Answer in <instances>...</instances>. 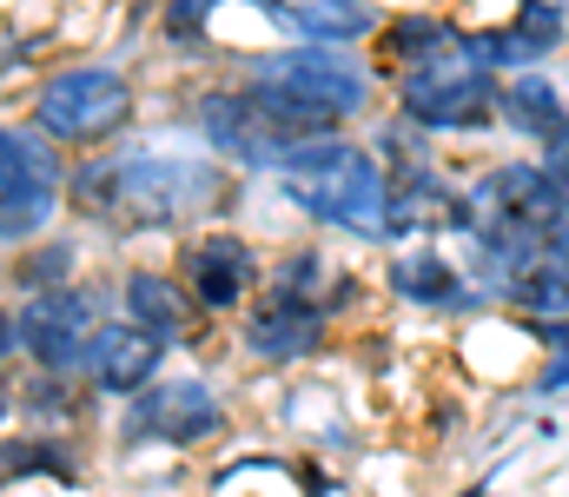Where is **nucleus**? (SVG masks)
<instances>
[{
	"instance_id": "obj_1",
	"label": "nucleus",
	"mask_w": 569,
	"mask_h": 497,
	"mask_svg": "<svg viewBox=\"0 0 569 497\" xmlns=\"http://www.w3.org/2000/svg\"><path fill=\"white\" fill-rule=\"evenodd\" d=\"M252 107L284 140H338L378 107V73L351 47H272L246 60Z\"/></svg>"
},
{
	"instance_id": "obj_2",
	"label": "nucleus",
	"mask_w": 569,
	"mask_h": 497,
	"mask_svg": "<svg viewBox=\"0 0 569 497\" xmlns=\"http://www.w3.org/2000/svg\"><path fill=\"white\" fill-rule=\"evenodd\" d=\"M120 226H166L179 232L186 219L226 212L232 206V172L212 153H179V147H120Z\"/></svg>"
},
{
	"instance_id": "obj_3",
	"label": "nucleus",
	"mask_w": 569,
	"mask_h": 497,
	"mask_svg": "<svg viewBox=\"0 0 569 497\" xmlns=\"http://www.w3.org/2000/svg\"><path fill=\"white\" fill-rule=\"evenodd\" d=\"M497 73H483L463 53H443L418 73L391 80V113L405 127H418L425 140H483L497 133Z\"/></svg>"
},
{
	"instance_id": "obj_4",
	"label": "nucleus",
	"mask_w": 569,
	"mask_h": 497,
	"mask_svg": "<svg viewBox=\"0 0 569 497\" xmlns=\"http://www.w3.org/2000/svg\"><path fill=\"white\" fill-rule=\"evenodd\" d=\"M133 80L120 67H67L33 93V133L60 147H100L133 127Z\"/></svg>"
},
{
	"instance_id": "obj_5",
	"label": "nucleus",
	"mask_w": 569,
	"mask_h": 497,
	"mask_svg": "<svg viewBox=\"0 0 569 497\" xmlns=\"http://www.w3.org/2000/svg\"><path fill=\"white\" fill-rule=\"evenodd\" d=\"M279 199H291L305 219L331 226V232H351L365 246H385V219H391V172L378 166L371 147H351L338 166L311 172V179H272Z\"/></svg>"
},
{
	"instance_id": "obj_6",
	"label": "nucleus",
	"mask_w": 569,
	"mask_h": 497,
	"mask_svg": "<svg viewBox=\"0 0 569 497\" xmlns=\"http://www.w3.org/2000/svg\"><path fill=\"white\" fill-rule=\"evenodd\" d=\"M226 398L212 391V378H159L140 398H127L120 411V445H159V451H199L212 438H226Z\"/></svg>"
},
{
	"instance_id": "obj_7",
	"label": "nucleus",
	"mask_w": 569,
	"mask_h": 497,
	"mask_svg": "<svg viewBox=\"0 0 569 497\" xmlns=\"http://www.w3.org/2000/svg\"><path fill=\"white\" fill-rule=\"evenodd\" d=\"M179 286H186L199 319H239L266 286V259L252 239L212 226V232H192L179 246Z\"/></svg>"
},
{
	"instance_id": "obj_8",
	"label": "nucleus",
	"mask_w": 569,
	"mask_h": 497,
	"mask_svg": "<svg viewBox=\"0 0 569 497\" xmlns=\"http://www.w3.org/2000/svg\"><path fill=\"white\" fill-rule=\"evenodd\" d=\"M113 319V306H100V292H40L13 312L20 331V351L33 358V371H60V378H87V351H93V331Z\"/></svg>"
},
{
	"instance_id": "obj_9",
	"label": "nucleus",
	"mask_w": 569,
	"mask_h": 497,
	"mask_svg": "<svg viewBox=\"0 0 569 497\" xmlns=\"http://www.w3.org/2000/svg\"><path fill=\"white\" fill-rule=\"evenodd\" d=\"M60 192H67L60 153H53L40 133L0 127V246L33 239V232L60 212Z\"/></svg>"
},
{
	"instance_id": "obj_10",
	"label": "nucleus",
	"mask_w": 569,
	"mask_h": 497,
	"mask_svg": "<svg viewBox=\"0 0 569 497\" xmlns=\"http://www.w3.org/2000/svg\"><path fill=\"white\" fill-rule=\"evenodd\" d=\"M385 292H391V306L425 312V319H490V312H497V306L470 286L463 259L443 252V239L398 246V252L385 259Z\"/></svg>"
},
{
	"instance_id": "obj_11",
	"label": "nucleus",
	"mask_w": 569,
	"mask_h": 497,
	"mask_svg": "<svg viewBox=\"0 0 569 497\" xmlns=\"http://www.w3.org/2000/svg\"><path fill=\"white\" fill-rule=\"evenodd\" d=\"M192 127H199L212 160L239 166V172H272L279 179L291 166V153H298V140H284L279 127H266V113L252 107L246 87H206L199 107H192Z\"/></svg>"
},
{
	"instance_id": "obj_12",
	"label": "nucleus",
	"mask_w": 569,
	"mask_h": 497,
	"mask_svg": "<svg viewBox=\"0 0 569 497\" xmlns=\"http://www.w3.org/2000/svg\"><path fill=\"white\" fill-rule=\"evenodd\" d=\"M331 331H338V319H331L325 299L259 292V299L246 306V319H239V351H246L252 365H266V371H291V365L325 358Z\"/></svg>"
},
{
	"instance_id": "obj_13",
	"label": "nucleus",
	"mask_w": 569,
	"mask_h": 497,
	"mask_svg": "<svg viewBox=\"0 0 569 497\" xmlns=\"http://www.w3.org/2000/svg\"><path fill=\"white\" fill-rule=\"evenodd\" d=\"M166 338H152V331H140L133 319H107V326L93 331V351H87V385L100 391V398H140L146 385H159L166 378Z\"/></svg>"
},
{
	"instance_id": "obj_14",
	"label": "nucleus",
	"mask_w": 569,
	"mask_h": 497,
	"mask_svg": "<svg viewBox=\"0 0 569 497\" xmlns=\"http://www.w3.org/2000/svg\"><path fill=\"white\" fill-rule=\"evenodd\" d=\"M497 127L510 140H523L530 153H557L569 147V93L550 67H530V73H510L497 87Z\"/></svg>"
},
{
	"instance_id": "obj_15",
	"label": "nucleus",
	"mask_w": 569,
	"mask_h": 497,
	"mask_svg": "<svg viewBox=\"0 0 569 497\" xmlns=\"http://www.w3.org/2000/svg\"><path fill=\"white\" fill-rule=\"evenodd\" d=\"M457 33H463V20H450V13H430V7L385 13V27H378V40H371V73H378V80L418 73V67H430V60L457 53Z\"/></svg>"
},
{
	"instance_id": "obj_16",
	"label": "nucleus",
	"mask_w": 569,
	"mask_h": 497,
	"mask_svg": "<svg viewBox=\"0 0 569 497\" xmlns=\"http://www.w3.org/2000/svg\"><path fill=\"white\" fill-rule=\"evenodd\" d=\"M120 319H133L140 331L152 338H166V345H179L186 331H192V299H186V286H179V272H159V266H133L127 279H120Z\"/></svg>"
},
{
	"instance_id": "obj_17",
	"label": "nucleus",
	"mask_w": 569,
	"mask_h": 497,
	"mask_svg": "<svg viewBox=\"0 0 569 497\" xmlns=\"http://www.w3.org/2000/svg\"><path fill=\"white\" fill-rule=\"evenodd\" d=\"M291 7V40L298 47H351L385 27L371 0H284Z\"/></svg>"
},
{
	"instance_id": "obj_18",
	"label": "nucleus",
	"mask_w": 569,
	"mask_h": 497,
	"mask_svg": "<svg viewBox=\"0 0 569 497\" xmlns=\"http://www.w3.org/2000/svg\"><path fill=\"white\" fill-rule=\"evenodd\" d=\"M20 478L80 485V451L60 438H0V485H20Z\"/></svg>"
},
{
	"instance_id": "obj_19",
	"label": "nucleus",
	"mask_w": 569,
	"mask_h": 497,
	"mask_svg": "<svg viewBox=\"0 0 569 497\" xmlns=\"http://www.w3.org/2000/svg\"><path fill=\"white\" fill-rule=\"evenodd\" d=\"M338 279V266L325 259V246H284L266 266V286L259 292H284V299H325V286Z\"/></svg>"
},
{
	"instance_id": "obj_20",
	"label": "nucleus",
	"mask_w": 569,
	"mask_h": 497,
	"mask_svg": "<svg viewBox=\"0 0 569 497\" xmlns=\"http://www.w3.org/2000/svg\"><path fill=\"white\" fill-rule=\"evenodd\" d=\"M73 266H80V246L73 239H47V246H33L27 259H13V286L27 292V299H40V292H67L73 286Z\"/></svg>"
},
{
	"instance_id": "obj_21",
	"label": "nucleus",
	"mask_w": 569,
	"mask_h": 497,
	"mask_svg": "<svg viewBox=\"0 0 569 497\" xmlns=\"http://www.w3.org/2000/svg\"><path fill=\"white\" fill-rule=\"evenodd\" d=\"M510 319H569V279L557 266H537L510 299H503Z\"/></svg>"
},
{
	"instance_id": "obj_22",
	"label": "nucleus",
	"mask_w": 569,
	"mask_h": 497,
	"mask_svg": "<svg viewBox=\"0 0 569 497\" xmlns=\"http://www.w3.org/2000/svg\"><path fill=\"white\" fill-rule=\"evenodd\" d=\"M40 425H60V418H73L80 411V398H73V378H60V371H33L27 378V391H13Z\"/></svg>"
},
{
	"instance_id": "obj_23",
	"label": "nucleus",
	"mask_w": 569,
	"mask_h": 497,
	"mask_svg": "<svg viewBox=\"0 0 569 497\" xmlns=\"http://www.w3.org/2000/svg\"><path fill=\"white\" fill-rule=\"evenodd\" d=\"M212 7H226V0H166V13H159V33H166L172 47H199V40H206V20H212Z\"/></svg>"
},
{
	"instance_id": "obj_24",
	"label": "nucleus",
	"mask_w": 569,
	"mask_h": 497,
	"mask_svg": "<svg viewBox=\"0 0 569 497\" xmlns=\"http://www.w3.org/2000/svg\"><path fill=\"white\" fill-rule=\"evenodd\" d=\"M523 391H530V398H569V351L563 358H537V371H530Z\"/></svg>"
},
{
	"instance_id": "obj_25",
	"label": "nucleus",
	"mask_w": 569,
	"mask_h": 497,
	"mask_svg": "<svg viewBox=\"0 0 569 497\" xmlns=\"http://www.w3.org/2000/svg\"><path fill=\"white\" fill-rule=\"evenodd\" d=\"M284 471L298 478V491H305V497H338V491H345V485H338V478H331V471H325L318 458H291Z\"/></svg>"
},
{
	"instance_id": "obj_26",
	"label": "nucleus",
	"mask_w": 569,
	"mask_h": 497,
	"mask_svg": "<svg viewBox=\"0 0 569 497\" xmlns=\"http://www.w3.org/2000/svg\"><path fill=\"white\" fill-rule=\"evenodd\" d=\"M523 331H530L537 358H563L569 351V319H523Z\"/></svg>"
},
{
	"instance_id": "obj_27",
	"label": "nucleus",
	"mask_w": 569,
	"mask_h": 497,
	"mask_svg": "<svg viewBox=\"0 0 569 497\" xmlns=\"http://www.w3.org/2000/svg\"><path fill=\"white\" fill-rule=\"evenodd\" d=\"M7 411H13V385L0 378V425H7Z\"/></svg>"
},
{
	"instance_id": "obj_28",
	"label": "nucleus",
	"mask_w": 569,
	"mask_h": 497,
	"mask_svg": "<svg viewBox=\"0 0 569 497\" xmlns=\"http://www.w3.org/2000/svg\"><path fill=\"white\" fill-rule=\"evenodd\" d=\"M490 497H503V491H490Z\"/></svg>"
}]
</instances>
